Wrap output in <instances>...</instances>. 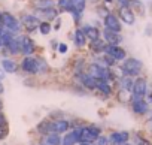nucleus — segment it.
<instances>
[{
    "label": "nucleus",
    "instance_id": "a211bd4d",
    "mask_svg": "<svg viewBox=\"0 0 152 145\" xmlns=\"http://www.w3.org/2000/svg\"><path fill=\"white\" fill-rule=\"evenodd\" d=\"M84 33L87 36L88 40H96V39H100L102 38V32L97 26H91V24H84Z\"/></svg>",
    "mask_w": 152,
    "mask_h": 145
},
{
    "label": "nucleus",
    "instance_id": "7c9ffc66",
    "mask_svg": "<svg viewBox=\"0 0 152 145\" xmlns=\"http://www.w3.org/2000/svg\"><path fill=\"white\" fill-rule=\"evenodd\" d=\"M37 67H39V74H46L49 70V64L46 60H43L42 57H37Z\"/></svg>",
    "mask_w": 152,
    "mask_h": 145
},
{
    "label": "nucleus",
    "instance_id": "4be33fe9",
    "mask_svg": "<svg viewBox=\"0 0 152 145\" xmlns=\"http://www.w3.org/2000/svg\"><path fill=\"white\" fill-rule=\"evenodd\" d=\"M76 144H79V127L73 129L61 141V145H76Z\"/></svg>",
    "mask_w": 152,
    "mask_h": 145
},
{
    "label": "nucleus",
    "instance_id": "de8ad7c7",
    "mask_svg": "<svg viewBox=\"0 0 152 145\" xmlns=\"http://www.w3.org/2000/svg\"><path fill=\"white\" fill-rule=\"evenodd\" d=\"M149 126H151V127H152V118H151V120H149Z\"/></svg>",
    "mask_w": 152,
    "mask_h": 145
},
{
    "label": "nucleus",
    "instance_id": "4c0bfd02",
    "mask_svg": "<svg viewBox=\"0 0 152 145\" xmlns=\"http://www.w3.org/2000/svg\"><path fill=\"white\" fill-rule=\"evenodd\" d=\"M136 145H151V142H149V141H146V139H142V138H140V139L137 141V144H136Z\"/></svg>",
    "mask_w": 152,
    "mask_h": 145
},
{
    "label": "nucleus",
    "instance_id": "cd10ccee",
    "mask_svg": "<svg viewBox=\"0 0 152 145\" xmlns=\"http://www.w3.org/2000/svg\"><path fill=\"white\" fill-rule=\"evenodd\" d=\"M61 141L63 138L60 136V133H48L45 135V139H43L45 145H61Z\"/></svg>",
    "mask_w": 152,
    "mask_h": 145
},
{
    "label": "nucleus",
    "instance_id": "f3484780",
    "mask_svg": "<svg viewBox=\"0 0 152 145\" xmlns=\"http://www.w3.org/2000/svg\"><path fill=\"white\" fill-rule=\"evenodd\" d=\"M58 9L57 8H48V9H42V11H37V17L43 21H52V20H57L58 18Z\"/></svg>",
    "mask_w": 152,
    "mask_h": 145
},
{
    "label": "nucleus",
    "instance_id": "0eeeda50",
    "mask_svg": "<svg viewBox=\"0 0 152 145\" xmlns=\"http://www.w3.org/2000/svg\"><path fill=\"white\" fill-rule=\"evenodd\" d=\"M20 67L23 69L24 74L27 75H37L39 74V67H37V57H33V55H28V57H24L20 63Z\"/></svg>",
    "mask_w": 152,
    "mask_h": 145
},
{
    "label": "nucleus",
    "instance_id": "7ed1b4c3",
    "mask_svg": "<svg viewBox=\"0 0 152 145\" xmlns=\"http://www.w3.org/2000/svg\"><path fill=\"white\" fill-rule=\"evenodd\" d=\"M0 24L14 35H17V33H20L23 30L21 21L11 12H2V21H0Z\"/></svg>",
    "mask_w": 152,
    "mask_h": 145
},
{
    "label": "nucleus",
    "instance_id": "5701e85b",
    "mask_svg": "<svg viewBox=\"0 0 152 145\" xmlns=\"http://www.w3.org/2000/svg\"><path fill=\"white\" fill-rule=\"evenodd\" d=\"M2 69L6 74H17L18 72V63L14 61L12 58H2Z\"/></svg>",
    "mask_w": 152,
    "mask_h": 145
},
{
    "label": "nucleus",
    "instance_id": "423d86ee",
    "mask_svg": "<svg viewBox=\"0 0 152 145\" xmlns=\"http://www.w3.org/2000/svg\"><path fill=\"white\" fill-rule=\"evenodd\" d=\"M40 23H42V20L33 14H23V17H21V26L26 29L27 33H33V32L39 30Z\"/></svg>",
    "mask_w": 152,
    "mask_h": 145
},
{
    "label": "nucleus",
    "instance_id": "bb28decb",
    "mask_svg": "<svg viewBox=\"0 0 152 145\" xmlns=\"http://www.w3.org/2000/svg\"><path fill=\"white\" fill-rule=\"evenodd\" d=\"M37 132L43 136L48 135V133H52V121L51 120H42L37 124Z\"/></svg>",
    "mask_w": 152,
    "mask_h": 145
},
{
    "label": "nucleus",
    "instance_id": "72a5a7b5",
    "mask_svg": "<svg viewBox=\"0 0 152 145\" xmlns=\"http://www.w3.org/2000/svg\"><path fill=\"white\" fill-rule=\"evenodd\" d=\"M57 6L60 8V11H67V8H69V0H58Z\"/></svg>",
    "mask_w": 152,
    "mask_h": 145
},
{
    "label": "nucleus",
    "instance_id": "ea45409f",
    "mask_svg": "<svg viewBox=\"0 0 152 145\" xmlns=\"http://www.w3.org/2000/svg\"><path fill=\"white\" fill-rule=\"evenodd\" d=\"M5 91V87H3V84H2V79H0V94H2Z\"/></svg>",
    "mask_w": 152,
    "mask_h": 145
},
{
    "label": "nucleus",
    "instance_id": "4468645a",
    "mask_svg": "<svg viewBox=\"0 0 152 145\" xmlns=\"http://www.w3.org/2000/svg\"><path fill=\"white\" fill-rule=\"evenodd\" d=\"M102 36H103V40H104L107 45H119V43L122 42V36H121V33L110 32V30H107V29L103 30Z\"/></svg>",
    "mask_w": 152,
    "mask_h": 145
},
{
    "label": "nucleus",
    "instance_id": "9b49d317",
    "mask_svg": "<svg viewBox=\"0 0 152 145\" xmlns=\"http://www.w3.org/2000/svg\"><path fill=\"white\" fill-rule=\"evenodd\" d=\"M118 18L125 23L127 26H133L136 21V14L130 6H119L118 8Z\"/></svg>",
    "mask_w": 152,
    "mask_h": 145
},
{
    "label": "nucleus",
    "instance_id": "ddd939ff",
    "mask_svg": "<svg viewBox=\"0 0 152 145\" xmlns=\"http://www.w3.org/2000/svg\"><path fill=\"white\" fill-rule=\"evenodd\" d=\"M133 97H145L146 91H148V82L145 78H137L134 79L133 84Z\"/></svg>",
    "mask_w": 152,
    "mask_h": 145
},
{
    "label": "nucleus",
    "instance_id": "9d476101",
    "mask_svg": "<svg viewBox=\"0 0 152 145\" xmlns=\"http://www.w3.org/2000/svg\"><path fill=\"white\" fill-rule=\"evenodd\" d=\"M103 26H104V29H107L110 32H116V33H121V30H122L121 20L115 14H110V12L103 18Z\"/></svg>",
    "mask_w": 152,
    "mask_h": 145
},
{
    "label": "nucleus",
    "instance_id": "c756f323",
    "mask_svg": "<svg viewBox=\"0 0 152 145\" xmlns=\"http://www.w3.org/2000/svg\"><path fill=\"white\" fill-rule=\"evenodd\" d=\"M99 63H102V64L106 66V67H113V66L116 64V60H115L113 57H110L109 54H103V57H102V60H100Z\"/></svg>",
    "mask_w": 152,
    "mask_h": 145
},
{
    "label": "nucleus",
    "instance_id": "393cba45",
    "mask_svg": "<svg viewBox=\"0 0 152 145\" xmlns=\"http://www.w3.org/2000/svg\"><path fill=\"white\" fill-rule=\"evenodd\" d=\"M30 5H31L36 11H42V9L52 8L55 3H54V0H30Z\"/></svg>",
    "mask_w": 152,
    "mask_h": 145
},
{
    "label": "nucleus",
    "instance_id": "79ce46f5",
    "mask_svg": "<svg viewBox=\"0 0 152 145\" xmlns=\"http://www.w3.org/2000/svg\"><path fill=\"white\" fill-rule=\"evenodd\" d=\"M3 72H5L3 69H2V70H0V79H3V77H5V75H3Z\"/></svg>",
    "mask_w": 152,
    "mask_h": 145
},
{
    "label": "nucleus",
    "instance_id": "f03ea898",
    "mask_svg": "<svg viewBox=\"0 0 152 145\" xmlns=\"http://www.w3.org/2000/svg\"><path fill=\"white\" fill-rule=\"evenodd\" d=\"M143 69V63L139 60V58H134V57H130V58H125L124 63L121 64V72L122 75L125 77H137L140 74V70Z\"/></svg>",
    "mask_w": 152,
    "mask_h": 145
},
{
    "label": "nucleus",
    "instance_id": "f257e3e1",
    "mask_svg": "<svg viewBox=\"0 0 152 145\" xmlns=\"http://www.w3.org/2000/svg\"><path fill=\"white\" fill-rule=\"evenodd\" d=\"M87 72H88L91 77L97 78V79L110 81V79L113 78V72L110 70V67H106V66H103V64L99 63V61H93V63H90L88 67H87Z\"/></svg>",
    "mask_w": 152,
    "mask_h": 145
},
{
    "label": "nucleus",
    "instance_id": "6e6552de",
    "mask_svg": "<svg viewBox=\"0 0 152 145\" xmlns=\"http://www.w3.org/2000/svg\"><path fill=\"white\" fill-rule=\"evenodd\" d=\"M76 78H78V81L81 82V85L84 88H88V90H97V84H99V79L91 77L88 72H76Z\"/></svg>",
    "mask_w": 152,
    "mask_h": 145
},
{
    "label": "nucleus",
    "instance_id": "8fccbe9b",
    "mask_svg": "<svg viewBox=\"0 0 152 145\" xmlns=\"http://www.w3.org/2000/svg\"><path fill=\"white\" fill-rule=\"evenodd\" d=\"M0 21H2V12H0Z\"/></svg>",
    "mask_w": 152,
    "mask_h": 145
},
{
    "label": "nucleus",
    "instance_id": "c9c22d12",
    "mask_svg": "<svg viewBox=\"0 0 152 145\" xmlns=\"http://www.w3.org/2000/svg\"><path fill=\"white\" fill-rule=\"evenodd\" d=\"M8 135V126H0V139H3Z\"/></svg>",
    "mask_w": 152,
    "mask_h": 145
},
{
    "label": "nucleus",
    "instance_id": "a878e982",
    "mask_svg": "<svg viewBox=\"0 0 152 145\" xmlns=\"http://www.w3.org/2000/svg\"><path fill=\"white\" fill-rule=\"evenodd\" d=\"M133 84H134V79L131 78V77H125V75H122L121 78H119V88L122 90V91H131L133 90Z\"/></svg>",
    "mask_w": 152,
    "mask_h": 145
},
{
    "label": "nucleus",
    "instance_id": "c03bdc74",
    "mask_svg": "<svg viewBox=\"0 0 152 145\" xmlns=\"http://www.w3.org/2000/svg\"><path fill=\"white\" fill-rule=\"evenodd\" d=\"M2 48H5V45H3V42H2V40H0V49H2Z\"/></svg>",
    "mask_w": 152,
    "mask_h": 145
},
{
    "label": "nucleus",
    "instance_id": "39448f33",
    "mask_svg": "<svg viewBox=\"0 0 152 145\" xmlns=\"http://www.w3.org/2000/svg\"><path fill=\"white\" fill-rule=\"evenodd\" d=\"M85 6H87V0H69V8L66 12H69L73 17L75 23H79L82 12L85 11Z\"/></svg>",
    "mask_w": 152,
    "mask_h": 145
},
{
    "label": "nucleus",
    "instance_id": "58836bf2",
    "mask_svg": "<svg viewBox=\"0 0 152 145\" xmlns=\"http://www.w3.org/2000/svg\"><path fill=\"white\" fill-rule=\"evenodd\" d=\"M60 27H61V18H57V24L54 26V29H57V30H58Z\"/></svg>",
    "mask_w": 152,
    "mask_h": 145
},
{
    "label": "nucleus",
    "instance_id": "603ef678",
    "mask_svg": "<svg viewBox=\"0 0 152 145\" xmlns=\"http://www.w3.org/2000/svg\"><path fill=\"white\" fill-rule=\"evenodd\" d=\"M43 145H45V144H43Z\"/></svg>",
    "mask_w": 152,
    "mask_h": 145
},
{
    "label": "nucleus",
    "instance_id": "a18cd8bd",
    "mask_svg": "<svg viewBox=\"0 0 152 145\" xmlns=\"http://www.w3.org/2000/svg\"><path fill=\"white\" fill-rule=\"evenodd\" d=\"M87 2H93V3H97V0H87Z\"/></svg>",
    "mask_w": 152,
    "mask_h": 145
},
{
    "label": "nucleus",
    "instance_id": "37998d69",
    "mask_svg": "<svg viewBox=\"0 0 152 145\" xmlns=\"http://www.w3.org/2000/svg\"><path fill=\"white\" fill-rule=\"evenodd\" d=\"M2 109H3V102H2V99H0V112H2Z\"/></svg>",
    "mask_w": 152,
    "mask_h": 145
},
{
    "label": "nucleus",
    "instance_id": "1a4fd4ad",
    "mask_svg": "<svg viewBox=\"0 0 152 145\" xmlns=\"http://www.w3.org/2000/svg\"><path fill=\"white\" fill-rule=\"evenodd\" d=\"M18 38H20L21 54H23L24 57L33 55L34 51H36V43H34V40H33L28 35H21V36H18Z\"/></svg>",
    "mask_w": 152,
    "mask_h": 145
},
{
    "label": "nucleus",
    "instance_id": "09e8293b",
    "mask_svg": "<svg viewBox=\"0 0 152 145\" xmlns=\"http://www.w3.org/2000/svg\"><path fill=\"white\" fill-rule=\"evenodd\" d=\"M122 145H131V144H128V142H125V144H122Z\"/></svg>",
    "mask_w": 152,
    "mask_h": 145
},
{
    "label": "nucleus",
    "instance_id": "f704fd0d",
    "mask_svg": "<svg viewBox=\"0 0 152 145\" xmlns=\"http://www.w3.org/2000/svg\"><path fill=\"white\" fill-rule=\"evenodd\" d=\"M57 51H58L60 54H66V52H67V45L63 43V42L58 43V45H57Z\"/></svg>",
    "mask_w": 152,
    "mask_h": 145
},
{
    "label": "nucleus",
    "instance_id": "412c9836",
    "mask_svg": "<svg viewBox=\"0 0 152 145\" xmlns=\"http://www.w3.org/2000/svg\"><path fill=\"white\" fill-rule=\"evenodd\" d=\"M87 42H88V39H87V36L84 33V29L82 27H78V29L75 30V33H73V43L78 46V48H84L87 45Z\"/></svg>",
    "mask_w": 152,
    "mask_h": 145
},
{
    "label": "nucleus",
    "instance_id": "aec40b11",
    "mask_svg": "<svg viewBox=\"0 0 152 145\" xmlns=\"http://www.w3.org/2000/svg\"><path fill=\"white\" fill-rule=\"evenodd\" d=\"M70 129V123L64 118H58V120H52V133H66Z\"/></svg>",
    "mask_w": 152,
    "mask_h": 145
},
{
    "label": "nucleus",
    "instance_id": "20e7f679",
    "mask_svg": "<svg viewBox=\"0 0 152 145\" xmlns=\"http://www.w3.org/2000/svg\"><path fill=\"white\" fill-rule=\"evenodd\" d=\"M102 135V129L97 126H82L79 127V142H91L94 144L96 139Z\"/></svg>",
    "mask_w": 152,
    "mask_h": 145
},
{
    "label": "nucleus",
    "instance_id": "a19ab883",
    "mask_svg": "<svg viewBox=\"0 0 152 145\" xmlns=\"http://www.w3.org/2000/svg\"><path fill=\"white\" fill-rule=\"evenodd\" d=\"M79 145H94V144H91V142H79Z\"/></svg>",
    "mask_w": 152,
    "mask_h": 145
},
{
    "label": "nucleus",
    "instance_id": "6ab92c4d",
    "mask_svg": "<svg viewBox=\"0 0 152 145\" xmlns=\"http://www.w3.org/2000/svg\"><path fill=\"white\" fill-rule=\"evenodd\" d=\"M128 139H130V133L128 132H113L109 136V141L113 145H122V144L128 142Z\"/></svg>",
    "mask_w": 152,
    "mask_h": 145
},
{
    "label": "nucleus",
    "instance_id": "49530a36",
    "mask_svg": "<svg viewBox=\"0 0 152 145\" xmlns=\"http://www.w3.org/2000/svg\"><path fill=\"white\" fill-rule=\"evenodd\" d=\"M104 2H106V3H112V2H113V0H104Z\"/></svg>",
    "mask_w": 152,
    "mask_h": 145
},
{
    "label": "nucleus",
    "instance_id": "473e14b6",
    "mask_svg": "<svg viewBox=\"0 0 152 145\" xmlns=\"http://www.w3.org/2000/svg\"><path fill=\"white\" fill-rule=\"evenodd\" d=\"M109 144H110L109 138H107V136H103V135H100V136L96 139V144H94V145H109Z\"/></svg>",
    "mask_w": 152,
    "mask_h": 145
},
{
    "label": "nucleus",
    "instance_id": "e433bc0d",
    "mask_svg": "<svg viewBox=\"0 0 152 145\" xmlns=\"http://www.w3.org/2000/svg\"><path fill=\"white\" fill-rule=\"evenodd\" d=\"M97 11H99V15H100V17H103V18L109 14V11H107L106 8H102V6H99V8H97Z\"/></svg>",
    "mask_w": 152,
    "mask_h": 145
},
{
    "label": "nucleus",
    "instance_id": "b1692460",
    "mask_svg": "<svg viewBox=\"0 0 152 145\" xmlns=\"http://www.w3.org/2000/svg\"><path fill=\"white\" fill-rule=\"evenodd\" d=\"M106 45H107V43H106L102 38H100V39H96V40H90V49H91V52H94L96 55L104 52Z\"/></svg>",
    "mask_w": 152,
    "mask_h": 145
},
{
    "label": "nucleus",
    "instance_id": "2f4dec72",
    "mask_svg": "<svg viewBox=\"0 0 152 145\" xmlns=\"http://www.w3.org/2000/svg\"><path fill=\"white\" fill-rule=\"evenodd\" d=\"M51 30H52V26H51L49 21H42V23H40V26H39V32H40L43 36L49 35Z\"/></svg>",
    "mask_w": 152,
    "mask_h": 145
},
{
    "label": "nucleus",
    "instance_id": "c85d7f7f",
    "mask_svg": "<svg viewBox=\"0 0 152 145\" xmlns=\"http://www.w3.org/2000/svg\"><path fill=\"white\" fill-rule=\"evenodd\" d=\"M97 90H99L102 94H104V96H110V94H112V87H110V82H109V81H104V79H99Z\"/></svg>",
    "mask_w": 152,
    "mask_h": 145
},
{
    "label": "nucleus",
    "instance_id": "2eb2a0df",
    "mask_svg": "<svg viewBox=\"0 0 152 145\" xmlns=\"http://www.w3.org/2000/svg\"><path fill=\"white\" fill-rule=\"evenodd\" d=\"M131 108L137 115H143L148 112V103L143 97H133L131 99Z\"/></svg>",
    "mask_w": 152,
    "mask_h": 145
},
{
    "label": "nucleus",
    "instance_id": "dca6fc26",
    "mask_svg": "<svg viewBox=\"0 0 152 145\" xmlns=\"http://www.w3.org/2000/svg\"><path fill=\"white\" fill-rule=\"evenodd\" d=\"M5 49H8V54L11 55H17V54H21V46H20V38L18 36H12L6 45H5Z\"/></svg>",
    "mask_w": 152,
    "mask_h": 145
},
{
    "label": "nucleus",
    "instance_id": "3c124183",
    "mask_svg": "<svg viewBox=\"0 0 152 145\" xmlns=\"http://www.w3.org/2000/svg\"><path fill=\"white\" fill-rule=\"evenodd\" d=\"M151 102H152V93H151Z\"/></svg>",
    "mask_w": 152,
    "mask_h": 145
},
{
    "label": "nucleus",
    "instance_id": "f8f14e48",
    "mask_svg": "<svg viewBox=\"0 0 152 145\" xmlns=\"http://www.w3.org/2000/svg\"><path fill=\"white\" fill-rule=\"evenodd\" d=\"M104 54H109L110 57H113L116 61H122L127 58V52L122 46L119 45H106V49H104Z\"/></svg>",
    "mask_w": 152,
    "mask_h": 145
}]
</instances>
